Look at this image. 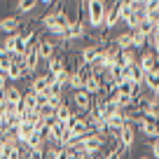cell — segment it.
<instances>
[{"label": "cell", "mask_w": 159, "mask_h": 159, "mask_svg": "<svg viewBox=\"0 0 159 159\" xmlns=\"http://www.w3.org/2000/svg\"><path fill=\"white\" fill-rule=\"evenodd\" d=\"M117 143L122 145L126 152H129V150L134 148V143H136V126H134V124L122 126V129H119V134H117Z\"/></svg>", "instance_id": "cell-6"}, {"label": "cell", "mask_w": 159, "mask_h": 159, "mask_svg": "<svg viewBox=\"0 0 159 159\" xmlns=\"http://www.w3.org/2000/svg\"><path fill=\"white\" fill-rule=\"evenodd\" d=\"M0 108H2V94H0Z\"/></svg>", "instance_id": "cell-24"}, {"label": "cell", "mask_w": 159, "mask_h": 159, "mask_svg": "<svg viewBox=\"0 0 159 159\" xmlns=\"http://www.w3.org/2000/svg\"><path fill=\"white\" fill-rule=\"evenodd\" d=\"M0 30H2V33H7V35L19 33V30H21V19H19V16H14V14L5 16V19H0Z\"/></svg>", "instance_id": "cell-11"}, {"label": "cell", "mask_w": 159, "mask_h": 159, "mask_svg": "<svg viewBox=\"0 0 159 159\" xmlns=\"http://www.w3.org/2000/svg\"><path fill=\"white\" fill-rule=\"evenodd\" d=\"M140 159H152V157H148V154H143V157H140Z\"/></svg>", "instance_id": "cell-23"}, {"label": "cell", "mask_w": 159, "mask_h": 159, "mask_svg": "<svg viewBox=\"0 0 159 159\" xmlns=\"http://www.w3.org/2000/svg\"><path fill=\"white\" fill-rule=\"evenodd\" d=\"M38 7V0H16L14 2V16H21V14H28Z\"/></svg>", "instance_id": "cell-16"}, {"label": "cell", "mask_w": 159, "mask_h": 159, "mask_svg": "<svg viewBox=\"0 0 159 159\" xmlns=\"http://www.w3.org/2000/svg\"><path fill=\"white\" fill-rule=\"evenodd\" d=\"M152 159H159V140H152Z\"/></svg>", "instance_id": "cell-21"}, {"label": "cell", "mask_w": 159, "mask_h": 159, "mask_svg": "<svg viewBox=\"0 0 159 159\" xmlns=\"http://www.w3.org/2000/svg\"><path fill=\"white\" fill-rule=\"evenodd\" d=\"M45 159H59V148H56V145H47L45 148Z\"/></svg>", "instance_id": "cell-19"}, {"label": "cell", "mask_w": 159, "mask_h": 159, "mask_svg": "<svg viewBox=\"0 0 159 159\" xmlns=\"http://www.w3.org/2000/svg\"><path fill=\"white\" fill-rule=\"evenodd\" d=\"M7 89V77H5V73H0V94Z\"/></svg>", "instance_id": "cell-22"}, {"label": "cell", "mask_w": 159, "mask_h": 159, "mask_svg": "<svg viewBox=\"0 0 159 159\" xmlns=\"http://www.w3.org/2000/svg\"><path fill=\"white\" fill-rule=\"evenodd\" d=\"M143 117H150V119H157L159 122V98L150 96L148 105H145V110H143Z\"/></svg>", "instance_id": "cell-17"}, {"label": "cell", "mask_w": 159, "mask_h": 159, "mask_svg": "<svg viewBox=\"0 0 159 159\" xmlns=\"http://www.w3.org/2000/svg\"><path fill=\"white\" fill-rule=\"evenodd\" d=\"M24 75H26V70H24V63H21V56H12L10 68H7V73H5L7 82H10V80H21Z\"/></svg>", "instance_id": "cell-10"}, {"label": "cell", "mask_w": 159, "mask_h": 159, "mask_svg": "<svg viewBox=\"0 0 159 159\" xmlns=\"http://www.w3.org/2000/svg\"><path fill=\"white\" fill-rule=\"evenodd\" d=\"M143 87H145V91H150V94H157L159 91V70H152V73L145 75Z\"/></svg>", "instance_id": "cell-15"}, {"label": "cell", "mask_w": 159, "mask_h": 159, "mask_svg": "<svg viewBox=\"0 0 159 159\" xmlns=\"http://www.w3.org/2000/svg\"><path fill=\"white\" fill-rule=\"evenodd\" d=\"M138 63V52L136 49H119V61L117 66H122V68H131V66Z\"/></svg>", "instance_id": "cell-13"}, {"label": "cell", "mask_w": 159, "mask_h": 159, "mask_svg": "<svg viewBox=\"0 0 159 159\" xmlns=\"http://www.w3.org/2000/svg\"><path fill=\"white\" fill-rule=\"evenodd\" d=\"M103 14H105V2L103 0H87V26L91 30H103Z\"/></svg>", "instance_id": "cell-2"}, {"label": "cell", "mask_w": 159, "mask_h": 159, "mask_svg": "<svg viewBox=\"0 0 159 159\" xmlns=\"http://www.w3.org/2000/svg\"><path fill=\"white\" fill-rule=\"evenodd\" d=\"M38 52H35V47H30V49H26V54L21 56V63H24V70L26 75H33L35 70H38Z\"/></svg>", "instance_id": "cell-9"}, {"label": "cell", "mask_w": 159, "mask_h": 159, "mask_svg": "<svg viewBox=\"0 0 159 159\" xmlns=\"http://www.w3.org/2000/svg\"><path fill=\"white\" fill-rule=\"evenodd\" d=\"M40 24L45 26L52 35L63 38V35H66V28H68V24H70V16H68V10H66V2H61V0H59V2H52V10L47 12L42 19H40Z\"/></svg>", "instance_id": "cell-1"}, {"label": "cell", "mask_w": 159, "mask_h": 159, "mask_svg": "<svg viewBox=\"0 0 159 159\" xmlns=\"http://www.w3.org/2000/svg\"><path fill=\"white\" fill-rule=\"evenodd\" d=\"M54 82V77L52 75H47V73H42V75H35L33 80H30V87H28V91H33L35 96L38 94H45L47 89H49V84Z\"/></svg>", "instance_id": "cell-7"}, {"label": "cell", "mask_w": 159, "mask_h": 159, "mask_svg": "<svg viewBox=\"0 0 159 159\" xmlns=\"http://www.w3.org/2000/svg\"><path fill=\"white\" fill-rule=\"evenodd\" d=\"M136 129H138L140 134L145 136V138H150V140H159V122H157V119L140 117V119H138V124H136Z\"/></svg>", "instance_id": "cell-4"}, {"label": "cell", "mask_w": 159, "mask_h": 159, "mask_svg": "<svg viewBox=\"0 0 159 159\" xmlns=\"http://www.w3.org/2000/svg\"><path fill=\"white\" fill-rule=\"evenodd\" d=\"M47 101H49V96H47V94H38V96H35V110H38V108H42V105H45Z\"/></svg>", "instance_id": "cell-20"}, {"label": "cell", "mask_w": 159, "mask_h": 159, "mask_svg": "<svg viewBox=\"0 0 159 159\" xmlns=\"http://www.w3.org/2000/svg\"><path fill=\"white\" fill-rule=\"evenodd\" d=\"M66 70V59L63 56H52L49 61H47V75H52V77H59L61 73Z\"/></svg>", "instance_id": "cell-12"}, {"label": "cell", "mask_w": 159, "mask_h": 159, "mask_svg": "<svg viewBox=\"0 0 159 159\" xmlns=\"http://www.w3.org/2000/svg\"><path fill=\"white\" fill-rule=\"evenodd\" d=\"M35 52H38V59L49 61L52 56H56V42L52 38H42V35H38V40H35Z\"/></svg>", "instance_id": "cell-3"}, {"label": "cell", "mask_w": 159, "mask_h": 159, "mask_svg": "<svg viewBox=\"0 0 159 159\" xmlns=\"http://www.w3.org/2000/svg\"><path fill=\"white\" fill-rule=\"evenodd\" d=\"M110 45H115L117 49H134V42H131V30H122L119 35H115L110 40Z\"/></svg>", "instance_id": "cell-14"}, {"label": "cell", "mask_w": 159, "mask_h": 159, "mask_svg": "<svg viewBox=\"0 0 159 159\" xmlns=\"http://www.w3.org/2000/svg\"><path fill=\"white\" fill-rule=\"evenodd\" d=\"M154 59H157V54H154L150 47H145V49L138 54V66H140V70H143L145 75L154 70Z\"/></svg>", "instance_id": "cell-8"}, {"label": "cell", "mask_w": 159, "mask_h": 159, "mask_svg": "<svg viewBox=\"0 0 159 159\" xmlns=\"http://www.w3.org/2000/svg\"><path fill=\"white\" fill-rule=\"evenodd\" d=\"M54 117L59 119V122H63V124H68L70 117H73V110H70V105H68V103H61L59 110L54 112Z\"/></svg>", "instance_id": "cell-18"}, {"label": "cell", "mask_w": 159, "mask_h": 159, "mask_svg": "<svg viewBox=\"0 0 159 159\" xmlns=\"http://www.w3.org/2000/svg\"><path fill=\"white\" fill-rule=\"evenodd\" d=\"M73 103H75V108H77V115L84 117L91 110V96L87 94L84 89H77V91H73Z\"/></svg>", "instance_id": "cell-5"}]
</instances>
